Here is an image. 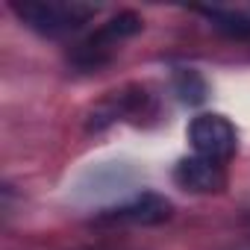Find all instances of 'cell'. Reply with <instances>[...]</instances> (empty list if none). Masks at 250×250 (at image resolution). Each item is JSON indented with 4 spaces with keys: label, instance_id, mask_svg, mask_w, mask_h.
<instances>
[{
    "label": "cell",
    "instance_id": "obj_6",
    "mask_svg": "<svg viewBox=\"0 0 250 250\" xmlns=\"http://www.w3.org/2000/svg\"><path fill=\"white\" fill-rule=\"evenodd\" d=\"M197 12L224 36H229V39H250V12L221 9V6H197Z\"/></svg>",
    "mask_w": 250,
    "mask_h": 250
},
{
    "label": "cell",
    "instance_id": "obj_7",
    "mask_svg": "<svg viewBox=\"0 0 250 250\" xmlns=\"http://www.w3.org/2000/svg\"><path fill=\"white\" fill-rule=\"evenodd\" d=\"M174 91L186 106H200L209 97V85L200 71L194 68H177L174 71Z\"/></svg>",
    "mask_w": 250,
    "mask_h": 250
},
{
    "label": "cell",
    "instance_id": "obj_1",
    "mask_svg": "<svg viewBox=\"0 0 250 250\" xmlns=\"http://www.w3.org/2000/svg\"><path fill=\"white\" fill-rule=\"evenodd\" d=\"M9 6L21 18V24L47 39L77 33L97 15V6L83 3V0H12Z\"/></svg>",
    "mask_w": 250,
    "mask_h": 250
},
{
    "label": "cell",
    "instance_id": "obj_3",
    "mask_svg": "<svg viewBox=\"0 0 250 250\" xmlns=\"http://www.w3.org/2000/svg\"><path fill=\"white\" fill-rule=\"evenodd\" d=\"M188 142H191L197 156H206V159H215V162H227L238 147L235 127L218 112L197 115L188 124Z\"/></svg>",
    "mask_w": 250,
    "mask_h": 250
},
{
    "label": "cell",
    "instance_id": "obj_5",
    "mask_svg": "<svg viewBox=\"0 0 250 250\" xmlns=\"http://www.w3.org/2000/svg\"><path fill=\"white\" fill-rule=\"evenodd\" d=\"M174 183L186 191L194 194H212L221 191L227 186V174H224V162L206 159V156H186L177 162L174 168Z\"/></svg>",
    "mask_w": 250,
    "mask_h": 250
},
{
    "label": "cell",
    "instance_id": "obj_4",
    "mask_svg": "<svg viewBox=\"0 0 250 250\" xmlns=\"http://www.w3.org/2000/svg\"><path fill=\"white\" fill-rule=\"evenodd\" d=\"M174 215V203L156 191H142L127 203H118L97 215V224H133V227H156Z\"/></svg>",
    "mask_w": 250,
    "mask_h": 250
},
{
    "label": "cell",
    "instance_id": "obj_2",
    "mask_svg": "<svg viewBox=\"0 0 250 250\" xmlns=\"http://www.w3.org/2000/svg\"><path fill=\"white\" fill-rule=\"evenodd\" d=\"M142 27H145V21H142L136 12H130V9H127V12H118V15L109 18L100 30H94L83 44H77V50H74V56H71L74 65H80V68H85V71L106 65L124 42L142 33Z\"/></svg>",
    "mask_w": 250,
    "mask_h": 250
}]
</instances>
